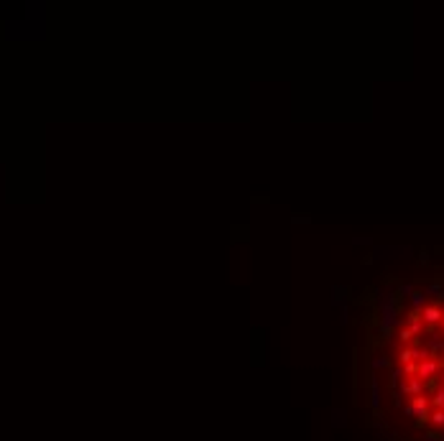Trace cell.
Listing matches in <instances>:
<instances>
[{"mask_svg":"<svg viewBox=\"0 0 444 441\" xmlns=\"http://www.w3.org/2000/svg\"><path fill=\"white\" fill-rule=\"evenodd\" d=\"M421 321H424L426 327L441 324V321H444V309H441L439 304H426V306L421 309Z\"/></svg>","mask_w":444,"mask_h":441,"instance_id":"cell-1","label":"cell"},{"mask_svg":"<svg viewBox=\"0 0 444 441\" xmlns=\"http://www.w3.org/2000/svg\"><path fill=\"white\" fill-rule=\"evenodd\" d=\"M396 357H398V362H401V365L413 362V360H416V347H413V344H411V347L406 344V347H401V349H398V355H396Z\"/></svg>","mask_w":444,"mask_h":441,"instance_id":"cell-2","label":"cell"},{"mask_svg":"<svg viewBox=\"0 0 444 441\" xmlns=\"http://www.w3.org/2000/svg\"><path fill=\"white\" fill-rule=\"evenodd\" d=\"M424 296H426V293H419V291H413V293H411L413 309H424V306H426V304H424Z\"/></svg>","mask_w":444,"mask_h":441,"instance_id":"cell-3","label":"cell"},{"mask_svg":"<svg viewBox=\"0 0 444 441\" xmlns=\"http://www.w3.org/2000/svg\"><path fill=\"white\" fill-rule=\"evenodd\" d=\"M441 301H444V293H441Z\"/></svg>","mask_w":444,"mask_h":441,"instance_id":"cell-4","label":"cell"}]
</instances>
